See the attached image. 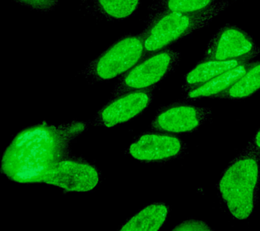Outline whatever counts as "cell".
Returning <instances> with one entry per match:
<instances>
[{
    "label": "cell",
    "mask_w": 260,
    "mask_h": 231,
    "mask_svg": "<svg viewBox=\"0 0 260 231\" xmlns=\"http://www.w3.org/2000/svg\"><path fill=\"white\" fill-rule=\"evenodd\" d=\"M87 127V122L74 121L58 125L41 123L22 129L4 152L2 173L18 183L48 184L70 192L94 189L101 172L70 148Z\"/></svg>",
    "instance_id": "obj_1"
},
{
    "label": "cell",
    "mask_w": 260,
    "mask_h": 231,
    "mask_svg": "<svg viewBox=\"0 0 260 231\" xmlns=\"http://www.w3.org/2000/svg\"><path fill=\"white\" fill-rule=\"evenodd\" d=\"M260 185V153L247 145L230 162L218 189L234 218L245 220L257 204Z\"/></svg>",
    "instance_id": "obj_2"
},
{
    "label": "cell",
    "mask_w": 260,
    "mask_h": 231,
    "mask_svg": "<svg viewBox=\"0 0 260 231\" xmlns=\"http://www.w3.org/2000/svg\"><path fill=\"white\" fill-rule=\"evenodd\" d=\"M233 0H219L203 11L194 13H160L150 15L142 32L144 53L142 60L168 48L189 34L206 27Z\"/></svg>",
    "instance_id": "obj_3"
},
{
    "label": "cell",
    "mask_w": 260,
    "mask_h": 231,
    "mask_svg": "<svg viewBox=\"0 0 260 231\" xmlns=\"http://www.w3.org/2000/svg\"><path fill=\"white\" fill-rule=\"evenodd\" d=\"M144 53L142 33L124 36L91 60L82 71V74L91 83L113 80L141 61Z\"/></svg>",
    "instance_id": "obj_4"
},
{
    "label": "cell",
    "mask_w": 260,
    "mask_h": 231,
    "mask_svg": "<svg viewBox=\"0 0 260 231\" xmlns=\"http://www.w3.org/2000/svg\"><path fill=\"white\" fill-rule=\"evenodd\" d=\"M180 60V54L169 48L152 54L123 75L111 98L156 86L174 70Z\"/></svg>",
    "instance_id": "obj_5"
},
{
    "label": "cell",
    "mask_w": 260,
    "mask_h": 231,
    "mask_svg": "<svg viewBox=\"0 0 260 231\" xmlns=\"http://www.w3.org/2000/svg\"><path fill=\"white\" fill-rule=\"evenodd\" d=\"M259 54L260 48L249 34L227 24L211 38L201 61L255 58Z\"/></svg>",
    "instance_id": "obj_6"
},
{
    "label": "cell",
    "mask_w": 260,
    "mask_h": 231,
    "mask_svg": "<svg viewBox=\"0 0 260 231\" xmlns=\"http://www.w3.org/2000/svg\"><path fill=\"white\" fill-rule=\"evenodd\" d=\"M211 115L210 108L176 101L158 109L152 121V130L182 135L194 133Z\"/></svg>",
    "instance_id": "obj_7"
},
{
    "label": "cell",
    "mask_w": 260,
    "mask_h": 231,
    "mask_svg": "<svg viewBox=\"0 0 260 231\" xmlns=\"http://www.w3.org/2000/svg\"><path fill=\"white\" fill-rule=\"evenodd\" d=\"M155 87L125 93L110 98L95 115L93 125L109 128L138 116L152 103Z\"/></svg>",
    "instance_id": "obj_8"
},
{
    "label": "cell",
    "mask_w": 260,
    "mask_h": 231,
    "mask_svg": "<svg viewBox=\"0 0 260 231\" xmlns=\"http://www.w3.org/2000/svg\"><path fill=\"white\" fill-rule=\"evenodd\" d=\"M186 149V143L176 135L152 130L136 138L127 153L142 161L165 162L178 159Z\"/></svg>",
    "instance_id": "obj_9"
},
{
    "label": "cell",
    "mask_w": 260,
    "mask_h": 231,
    "mask_svg": "<svg viewBox=\"0 0 260 231\" xmlns=\"http://www.w3.org/2000/svg\"><path fill=\"white\" fill-rule=\"evenodd\" d=\"M253 57H246L231 60H207L201 61L185 77L182 89L187 93L209 82V80L245 63L253 60Z\"/></svg>",
    "instance_id": "obj_10"
},
{
    "label": "cell",
    "mask_w": 260,
    "mask_h": 231,
    "mask_svg": "<svg viewBox=\"0 0 260 231\" xmlns=\"http://www.w3.org/2000/svg\"><path fill=\"white\" fill-rule=\"evenodd\" d=\"M252 62L253 60L246 62L245 63L209 80V82L205 83L204 84L201 85V86L194 90L187 93L185 98L178 101L188 103L190 101L207 98V97L211 98L215 95L224 92L245 74L248 69L251 67Z\"/></svg>",
    "instance_id": "obj_11"
},
{
    "label": "cell",
    "mask_w": 260,
    "mask_h": 231,
    "mask_svg": "<svg viewBox=\"0 0 260 231\" xmlns=\"http://www.w3.org/2000/svg\"><path fill=\"white\" fill-rule=\"evenodd\" d=\"M169 207L164 203H154L137 213L127 220L120 230L155 231L166 222Z\"/></svg>",
    "instance_id": "obj_12"
},
{
    "label": "cell",
    "mask_w": 260,
    "mask_h": 231,
    "mask_svg": "<svg viewBox=\"0 0 260 231\" xmlns=\"http://www.w3.org/2000/svg\"><path fill=\"white\" fill-rule=\"evenodd\" d=\"M260 90V60L253 61L245 74L224 92L211 98L239 101L249 98Z\"/></svg>",
    "instance_id": "obj_13"
},
{
    "label": "cell",
    "mask_w": 260,
    "mask_h": 231,
    "mask_svg": "<svg viewBox=\"0 0 260 231\" xmlns=\"http://www.w3.org/2000/svg\"><path fill=\"white\" fill-rule=\"evenodd\" d=\"M140 0H94V6L99 14L106 19L123 20L133 15Z\"/></svg>",
    "instance_id": "obj_14"
},
{
    "label": "cell",
    "mask_w": 260,
    "mask_h": 231,
    "mask_svg": "<svg viewBox=\"0 0 260 231\" xmlns=\"http://www.w3.org/2000/svg\"><path fill=\"white\" fill-rule=\"evenodd\" d=\"M219 0H160L150 8V15L160 13H194L203 11Z\"/></svg>",
    "instance_id": "obj_15"
},
{
    "label": "cell",
    "mask_w": 260,
    "mask_h": 231,
    "mask_svg": "<svg viewBox=\"0 0 260 231\" xmlns=\"http://www.w3.org/2000/svg\"><path fill=\"white\" fill-rule=\"evenodd\" d=\"M24 7L30 8L35 11L45 12L52 11L58 6L59 0H12Z\"/></svg>",
    "instance_id": "obj_16"
},
{
    "label": "cell",
    "mask_w": 260,
    "mask_h": 231,
    "mask_svg": "<svg viewBox=\"0 0 260 231\" xmlns=\"http://www.w3.org/2000/svg\"><path fill=\"white\" fill-rule=\"evenodd\" d=\"M172 230L177 231H207L211 230L212 228L203 221L189 220L177 225Z\"/></svg>",
    "instance_id": "obj_17"
},
{
    "label": "cell",
    "mask_w": 260,
    "mask_h": 231,
    "mask_svg": "<svg viewBox=\"0 0 260 231\" xmlns=\"http://www.w3.org/2000/svg\"><path fill=\"white\" fill-rule=\"evenodd\" d=\"M248 145H249L250 147L253 148L256 151L260 153V128Z\"/></svg>",
    "instance_id": "obj_18"
},
{
    "label": "cell",
    "mask_w": 260,
    "mask_h": 231,
    "mask_svg": "<svg viewBox=\"0 0 260 231\" xmlns=\"http://www.w3.org/2000/svg\"><path fill=\"white\" fill-rule=\"evenodd\" d=\"M160 1V0H154V3H156V2Z\"/></svg>",
    "instance_id": "obj_19"
}]
</instances>
